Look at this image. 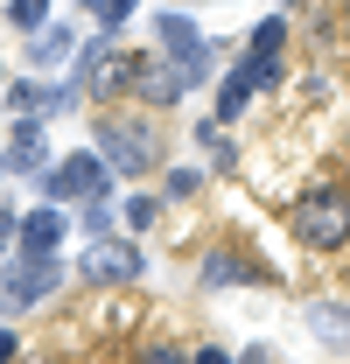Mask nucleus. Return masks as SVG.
Wrapping results in <instances>:
<instances>
[{"label": "nucleus", "mask_w": 350, "mask_h": 364, "mask_svg": "<svg viewBox=\"0 0 350 364\" xmlns=\"http://www.w3.org/2000/svg\"><path fill=\"white\" fill-rule=\"evenodd\" d=\"M295 238L315 245V252H336V245L350 238V196L336 189V182H315V189L295 196Z\"/></svg>", "instance_id": "f257e3e1"}, {"label": "nucleus", "mask_w": 350, "mask_h": 364, "mask_svg": "<svg viewBox=\"0 0 350 364\" xmlns=\"http://www.w3.org/2000/svg\"><path fill=\"white\" fill-rule=\"evenodd\" d=\"M98 161L120 168V176H147V168L161 161V134H154L147 119H120V112H112V119L98 127Z\"/></svg>", "instance_id": "f03ea898"}, {"label": "nucleus", "mask_w": 350, "mask_h": 364, "mask_svg": "<svg viewBox=\"0 0 350 364\" xmlns=\"http://www.w3.org/2000/svg\"><path fill=\"white\" fill-rule=\"evenodd\" d=\"M105 176H112V168H105L98 147H91V154H63V161L49 168L43 189H49V203H91V196L105 189Z\"/></svg>", "instance_id": "7ed1b4c3"}, {"label": "nucleus", "mask_w": 350, "mask_h": 364, "mask_svg": "<svg viewBox=\"0 0 350 364\" xmlns=\"http://www.w3.org/2000/svg\"><path fill=\"white\" fill-rule=\"evenodd\" d=\"M78 273L98 280V287H127V280H140V245L133 238H91Z\"/></svg>", "instance_id": "20e7f679"}, {"label": "nucleus", "mask_w": 350, "mask_h": 364, "mask_svg": "<svg viewBox=\"0 0 350 364\" xmlns=\"http://www.w3.org/2000/svg\"><path fill=\"white\" fill-rule=\"evenodd\" d=\"M14 238H21V252H28V259H49V252H56V238H70L63 203H43L36 218H21V231H14Z\"/></svg>", "instance_id": "39448f33"}, {"label": "nucleus", "mask_w": 350, "mask_h": 364, "mask_svg": "<svg viewBox=\"0 0 350 364\" xmlns=\"http://www.w3.org/2000/svg\"><path fill=\"white\" fill-rule=\"evenodd\" d=\"M133 91L147 98V105H169V98H182V70H169V63H154V56H133Z\"/></svg>", "instance_id": "423d86ee"}, {"label": "nucleus", "mask_w": 350, "mask_h": 364, "mask_svg": "<svg viewBox=\"0 0 350 364\" xmlns=\"http://www.w3.org/2000/svg\"><path fill=\"white\" fill-rule=\"evenodd\" d=\"M49 287H56V259H28V267L7 273V294L0 301H43Z\"/></svg>", "instance_id": "0eeeda50"}, {"label": "nucleus", "mask_w": 350, "mask_h": 364, "mask_svg": "<svg viewBox=\"0 0 350 364\" xmlns=\"http://www.w3.org/2000/svg\"><path fill=\"white\" fill-rule=\"evenodd\" d=\"M28 161H43V119H21V134L7 147V168H28Z\"/></svg>", "instance_id": "6e6552de"}, {"label": "nucleus", "mask_w": 350, "mask_h": 364, "mask_svg": "<svg viewBox=\"0 0 350 364\" xmlns=\"http://www.w3.org/2000/svg\"><path fill=\"white\" fill-rule=\"evenodd\" d=\"M308 322H315V336H329V343H350V309H329V301H315V309H308Z\"/></svg>", "instance_id": "1a4fd4ad"}, {"label": "nucleus", "mask_w": 350, "mask_h": 364, "mask_svg": "<svg viewBox=\"0 0 350 364\" xmlns=\"http://www.w3.org/2000/svg\"><path fill=\"white\" fill-rule=\"evenodd\" d=\"M161 43L182 49V56H189V49H203V43H196V21H189V14H175V7L161 14Z\"/></svg>", "instance_id": "9d476101"}, {"label": "nucleus", "mask_w": 350, "mask_h": 364, "mask_svg": "<svg viewBox=\"0 0 350 364\" xmlns=\"http://www.w3.org/2000/svg\"><path fill=\"white\" fill-rule=\"evenodd\" d=\"M7 21H14L21 36H43V21H49V0H7Z\"/></svg>", "instance_id": "9b49d317"}, {"label": "nucleus", "mask_w": 350, "mask_h": 364, "mask_svg": "<svg viewBox=\"0 0 350 364\" xmlns=\"http://www.w3.org/2000/svg\"><path fill=\"white\" fill-rule=\"evenodd\" d=\"M70 49H78V36H70V28H43V36H36V63H63Z\"/></svg>", "instance_id": "f8f14e48"}, {"label": "nucleus", "mask_w": 350, "mask_h": 364, "mask_svg": "<svg viewBox=\"0 0 350 364\" xmlns=\"http://www.w3.org/2000/svg\"><path fill=\"white\" fill-rule=\"evenodd\" d=\"M280 43H287V14H273V21L253 28V56H280Z\"/></svg>", "instance_id": "ddd939ff"}, {"label": "nucleus", "mask_w": 350, "mask_h": 364, "mask_svg": "<svg viewBox=\"0 0 350 364\" xmlns=\"http://www.w3.org/2000/svg\"><path fill=\"white\" fill-rule=\"evenodd\" d=\"M238 77H245V85H280V56H245Z\"/></svg>", "instance_id": "4468645a"}, {"label": "nucleus", "mask_w": 350, "mask_h": 364, "mask_svg": "<svg viewBox=\"0 0 350 364\" xmlns=\"http://www.w3.org/2000/svg\"><path fill=\"white\" fill-rule=\"evenodd\" d=\"M245 91H253L245 77H224V85H218V119H238V105H245Z\"/></svg>", "instance_id": "2eb2a0df"}, {"label": "nucleus", "mask_w": 350, "mask_h": 364, "mask_svg": "<svg viewBox=\"0 0 350 364\" xmlns=\"http://www.w3.org/2000/svg\"><path fill=\"white\" fill-rule=\"evenodd\" d=\"M85 7L98 14V28H105V36H112V28H120V21L133 14V0H85Z\"/></svg>", "instance_id": "dca6fc26"}, {"label": "nucleus", "mask_w": 350, "mask_h": 364, "mask_svg": "<svg viewBox=\"0 0 350 364\" xmlns=\"http://www.w3.org/2000/svg\"><path fill=\"white\" fill-rule=\"evenodd\" d=\"M154 210H161L154 196H133V203H127V225H133V231H147V225H154Z\"/></svg>", "instance_id": "f3484780"}, {"label": "nucleus", "mask_w": 350, "mask_h": 364, "mask_svg": "<svg viewBox=\"0 0 350 364\" xmlns=\"http://www.w3.org/2000/svg\"><path fill=\"white\" fill-rule=\"evenodd\" d=\"M196 182H203V176H196V168H175V176H169V196H189Z\"/></svg>", "instance_id": "a211bd4d"}, {"label": "nucleus", "mask_w": 350, "mask_h": 364, "mask_svg": "<svg viewBox=\"0 0 350 364\" xmlns=\"http://www.w3.org/2000/svg\"><path fill=\"white\" fill-rule=\"evenodd\" d=\"M14 231H21V218H14V210H7V203H0V245H7V238H14Z\"/></svg>", "instance_id": "6ab92c4d"}, {"label": "nucleus", "mask_w": 350, "mask_h": 364, "mask_svg": "<svg viewBox=\"0 0 350 364\" xmlns=\"http://www.w3.org/2000/svg\"><path fill=\"white\" fill-rule=\"evenodd\" d=\"M147 364H189V358H182V350H169V343H161V350H147Z\"/></svg>", "instance_id": "aec40b11"}, {"label": "nucleus", "mask_w": 350, "mask_h": 364, "mask_svg": "<svg viewBox=\"0 0 350 364\" xmlns=\"http://www.w3.org/2000/svg\"><path fill=\"white\" fill-rule=\"evenodd\" d=\"M14 350H21V343H14V329H0V364L14 358Z\"/></svg>", "instance_id": "412c9836"}, {"label": "nucleus", "mask_w": 350, "mask_h": 364, "mask_svg": "<svg viewBox=\"0 0 350 364\" xmlns=\"http://www.w3.org/2000/svg\"><path fill=\"white\" fill-rule=\"evenodd\" d=\"M196 364H231V350H196Z\"/></svg>", "instance_id": "4be33fe9"}, {"label": "nucleus", "mask_w": 350, "mask_h": 364, "mask_svg": "<svg viewBox=\"0 0 350 364\" xmlns=\"http://www.w3.org/2000/svg\"><path fill=\"white\" fill-rule=\"evenodd\" d=\"M287 7H302V0H287Z\"/></svg>", "instance_id": "5701e85b"}, {"label": "nucleus", "mask_w": 350, "mask_h": 364, "mask_svg": "<svg viewBox=\"0 0 350 364\" xmlns=\"http://www.w3.org/2000/svg\"><path fill=\"white\" fill-rule=\"evenodd\" d=\"M0 85H7V70H0Z\"/></svg>", "instance_id": "b1692460"}]
</instances>
